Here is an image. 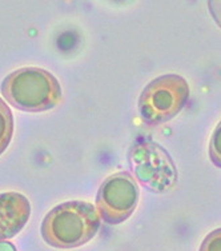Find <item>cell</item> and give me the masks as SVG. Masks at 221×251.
I'll return each instance as SVG.
<instances>
[{
  "label": "cell",
  "mask_w": 221,
  "mask_h": 251,
  "mask_svg": "<svg viewBox=\"0 0 221 251\" xmlns=\"http://www.w3.org/2000/svg\"><path fill=\"white\" fill-rule=\"evenodd\" d=\"M0 91L11 106L25 112L52 110L63 98L58 79L38 67H23L8 74L1 82Z\"/></svg>",
  "instance_id": "cell-2"
},
{
  "label": "cell",
  "mask_w": 221,
  "mask_h": 251,
  "mask_svg": "<svg viewBox=\"0 0 221 251\" xmlns=\"http://www.w3.org/2000/svg\"><path fill=\"white\" fill-rule=\"evenodd\" d=\"M140 188L130 173L120 171L103 180L96 194V210L101 221L110 226L120 225L135 213Z\"/></svg>",
  "instance_id": "cell-5"
},
{
  "label": "cell",
  "mask_w": 221,
  "mask_h": 251,
  "mask_svg": "<svg viewBox=\"0 0 221 251\" xmlns=\"http://www.w3.org/2000/svg\"><path fill=\"white\" fill-rule=\"evenodd\" d=\"M208 154H209V159L212 163L221 169V121L212 132Z\"/></svg>",
  "instance_id": "cell-8"
},
{
  "label": "cell",
  "mask_w": 221,
  "mask_h": 251,
  "mask_svg": "<svg viewBox=\"0 0 221 251\" xmlns=\"http://www.w3.org/2000/svg\"><path fill=\"white\" fill-rule=\"evenodd\" d=\"M31 217V203L23 194H0V241L19 234Z\"/></svg>",
  "instance_id": "cell-6"
},
{
  "label": "cell",
  "mask_w": 221,
  "mask_h": 251,
  "mask_svg": "<svg viewBox=\"0 0 221 251\" xmlns=\"http://www.w3.org/2000/svg\"><path fill=\"white\" fill-rule=\"evenodd\" d=\"M14 135V115L11 108L0 98V155L10 146Z\"/></svg>",
  "instance_id": "cell-7"
},
{
  "label": "cell",
  "mask_w": 221,
  "mask_h": 251,
  "mask_svg": "<svg viewBox=\"0 0 221 251\" xmlns=\"http://www.w3.org/2000/svg\"><path fill=\"white\" fill-rule=\"evenodd\" d=\"M135 179L148 191L168 193L177 182V170L171 155L154 142H137L128 154Z\"/></svg>",
  "instance_id": "cell-4"
},
{
  "label": "cell",
  "mask_w": 221,
  "mask_h": 251,
  "mask_svg": "<svg viewBox=\"0 0 221 251\" xmlns=\"http://www.w3.org/2000/svg\"><path fill=\"white\" fill-rule=\"evenodd\" d=\"M189 84L177 74H167L149 82L137 101L141 119L148 126L169 122L189 99Z\"/></svg>",
  "instance_id": "cell-3"
},
{
  "label": "cell",
  "mask_w": 221,
  "mask_h": 251,
  "mask_svg": "<svg viewBox=\"0 0 221 251\" xmlns=\"http://www.w3.org/2000/svg\"><path fill=\"white\" fill-rule=\"evenodd\" d=\"M0 251H15V249L8 242H0Z\"/></svg>",
  "instance_id": "cell-10"
},
{
  "label": "cell",
  "mask_w": 221,
  "mask_h": 251,
  "mask_svg": "<svg viewBox=\"0 0 221 251\" xmlns=\"http://www.w3.org/2000/svg\"><path fill=\"white\" fill-rule=\"evenodd\" d=\"M199 251H221V227L208 234Z\"/></svg>",
  "instance_id": "cell-9"
},
{
  "label": "cell",
  "mask_w": 221,
  "mask_h": 251,
  "mask_svg": "<svg viewBox=\"0 0 221 251\" xmlns=\"http://www.w3.org/2000/svg\"><path fill=\"white\" fill-rule=\"evenodd\" d=\"M101 225L96 206L86 201H68L44 217L40 232L44 242L55 249H76L95 237Z\"/></svg>",
  "instance_id": "cell-1"
}]
</instances>
